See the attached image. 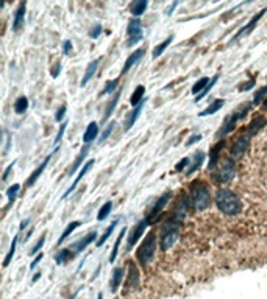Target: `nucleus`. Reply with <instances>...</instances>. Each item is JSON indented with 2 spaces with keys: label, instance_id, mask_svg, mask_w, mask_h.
<instances>
[{
  "label": "nucleus",
  "instance_id": "30",
  "mask_svg": "<svg viewBox=\"0 0 267 299\" xmlns=\"http://www.w3.org/2000/svg\"><path fill=\"white\" fill-rule=\"evenodd\" d=\"M27 109H29V98L25 95H22L14 102V112L20 115V114H25Z\"/></svg>",
  "mask_w": 267,
  "mask_h": 299
},
{
  "label": "nucleus",
  "instance_id": "56",
  "mask_svg": "<svg viewBox=\"0 0 267 299\" xmlns=\"http://www.w3.org/2000/svg\"><path fill=\"white\" fill-rule=\"evenodd\" d=\"M177 5H178V2H174V4H172L171 7H169V8H167V11H166V14H167V16H171V14H172V11H174V10L177 8Z\"/></svg>",
  "mask_w": 267,
  "mask_h": 299
},
{
  "label": "nucleus",
  "instance_id": "40",
  "mask_svg": "<svg viewBox=\"0 0 267 299\" xmlns=\"http://www.w3.org/2000/svg\"><path fill=\"white\" fill-rule=\"evenodd\" d=\"M114 91H119V78H114V80H110L106 84H105V89L100 92V95H110L113 94Z\"/></svg>",
  "mask_w": 267,
  "mask_h": 299
},
{
  "label": "nucleus",
  "instance_id": "54",
  "mask_svg": "<svg viewBox=\"0 0 267 299\" xmlns=\"http://www.w3.org/2000/svg\"><path fill=\"white\" fill-rule=\"evenodd\" d=\"M41 260H42V254H38V257H36V259H35L33 262H32L30 268H32V270H35V268H36V265H38V263H39Z\"/></svg>",
  "mask_w": 267,
  "mask_h": 299
},
{
  "label": "nucleus",
  "instance_id": "22",
  "mask_svg": "<svg viewBox=\"0 0 267 299\" xmlns=\"http://www.w3.org/2000/svg\"><path fill=\"white\" fill-rule=\"evenodd\" d=\"M265 123H267V120H265V117H262V115H258V117H255L252 122H250V125H249V128H247V131H249V136L250 137H253V136H256L264 127H265Z\"/></svg>",
  "mask_w": 267,
  "mask_h": 299
},
{
  "label": "nucleus",
  "instance_id": "47",
  "mask_svg": "<svg viewBox=\"0 0 267 299\" xmlns=\"http://www.w3.org/2000/svg\"><path fill=\"white\" fill-rule=\"evenodd\" d=\"M200 140H202V134H194V136H191V139H188L186 146H191V145L197 143V142H200Z\"/></svg>",
  "mask_w": 267,
  "mask_h": 299
},
{
  "label": "nucleus",
  "instance_id": "33",
  "mask_svg": "<svg viewBox=\"0 0 267 299\" xmlns=\"http://www.w3.org/2000/svg\"><path fill=\"white\" fill-rule=\"evenodd\" d=\"M72 251L69 248H63L60 253H57V256H55V262L58 263V265H63V263H67L70 259H72Z\"/></svg>",
  "mask_w": 267,
  "mask_h": 299
},
{
  "label": "nucleus",
  "instance_id": "32",
  "mask_svg": "<svg viewBox=\"0 0 267 299\" xmlns=\"http://www.w3.org/2000/svg\"><path fill=\"white\" fill-rule=\"evenodd\" d=\"M144 94H145V87L141 84V86H138L136 89H135V92L131 94V97H130V103L136 108L141 102H144Z\"/></svg>",
  "mask_w": 267,
  "mask_h": 299
},
{
  "label": "nucleus",
  "instance_id": "58",
  "mask_svg": "<svg viewBox=\"0 0 267 299\" xmlns=\"http://www.w3.org/2000/svg\"><path fill=\"white\" fill-rule=\"evenodd\" d=\"M97 299H103V294H102V293H99V294H97Z\"/></svg>",
  "mask_w": 267,
  "mask_h": 299
},
{
  "label": "nucleus",
  "instance_id": "18",
  "mask_svg": "<svg viewBox=\"0 0 267 299\" xmlns=\"http://www.w3.org/2000/svg\"><path fill=\"white\" fill-rule=\"evenodd\" d=\"M94 162H95L94 159H89V161H86V164H85V165L82 167V170L78 171V176L75 178V181H74V183H72V186L69 187V190H67V192H66V193L63 195V198H67V196H69V195H70L72 192L75 190V187L78 186V183H80V181H82V180L85 178V174H86V173H88V171H89V170H91L92 167H94Z\"/></svg>",
  "mask_w": 267,
  "mask_h": 299
},
{
  "label": "nucleus",
  "instance_id": "20",
  "mask_svg": "<svg viewBox=\"0 0 267 299\" xmlns=\"http://www.w3.org/2000/svg\"><path fill=\"white\" fill-rule=\"evenodd\" d=\"M102 61V58H99V59H94V61H91L89 64H88V67H86V72H85V75H83V78H82V83H80V86L82 87H85L91 80H92V77L95 75V72H97V67H99V63Z\"/></svg>",
  "mask_w": 267,
  "mask_h": 299
},
{
  "label": "nucleus",
  "instance_id": "7",
  "mask_svg": "<svg viewBox=\"0 0 267 299\" xmlns=\"http://www.w3.org/2000/svg\"><path fill=\"white\" fill-rule=\"evenodd\" d=\"M171 198H172V192H171V190H167V192H164V193L156 199V203H155L153 207L150 209L149 217L145 218V220H147V223H149V226H150V224H153V223H156V221L161 218L163 209L167 206L169 201H171Z\"/></svg>",
  "mask_w": 267,
  "mask_h": 299
},
{
  "label": "nucleus",
  "instance_id": "53",
  "mask_svg": "<svg viewBox=\"0 0 267 299\" xmlns=\"http://www.w3.org/2000/svg\"><path fill=\"white\" fill-rule=\"evenodd\" d=\"M255 86V80H252L250 83H247V84H242L241 86V92H246V91H249L250 87H253Z\"/></svg>",
  "mask_w": 267,
  "mask_h": 299
},
{
  "label": "nucleus",
  "instance_id": "51",
  "mask_svg": "<svg viewBox=\"0 0 267 299\" xmlns=\"http://www.w3.org/2000/svg\"><path fill=\"white\" fill-rule=\"evenodd\" d=\"M70 50H72V42L70 41H64V44H63V53L64 55H69Z\"/></svg>",
  "mask_w": 267,
  "mask_h": 299
},
{
  "label": "nucleus",
  "instance_id": "28",
  "mask_svg": "<svg viewBox=\"0 0 267 299\" xmlns=\"http://www.w3.org/2000/svg\"><path fill=\"white\" fill-rule=\"evenodd\" d=\"M120 95H122V89L119 87V91H116V94H114V97L110 100V103L106 105V109H105V115H103V122H106L110 117H111V114H113V111H114V108L117 106V103H119V98H120Z\"/></svg>",
  "mask_w": 267,
  "mask_h": 299
},
{
  "label": "nucleus",
  "instance_id": "2",
  "mask_svg": "<svg viewBox=\"0 0 267 299\" xmlns=\"http://www.w3.org/2000/svg\"><path fill=\"white\" fill-rule=\"evenodd\" d=\"M189 206L194 212H203L211 206V193L203 181H194L189 186Z\"/></svg>",
  "mask_w": 267,
  "mask_h": 299
},
{
  "label": "nucleus",
  "instance_id": "43",
  "mask_svg": "<svg viewBox=\"0 0 267 299\" xmlns=\"http://www.w3.org/2000/svg\"><path fill=\"white\" fill-rule=\"evenodd\" d=\"M114 122H110L108 125H106V128L103 130V133H102V136H100V140H99V143H103L108 137H110V134L113 133V130H114Z\"/></svg>",
  "mask_w": 267,
  "mask_h": 299
},
{
  "label": "nucleus",
  "instance_id": "31",
  "mask_svg": "<svg viewBox=\"0 0 267 299\" xmlns=\"http://www.w3.org/2000/svg\"><path fill=\"white\" fill-rule=\"evenodd\" d=\"M80 224H82V221H78V220H77V221H70V223L67 224V228L64 229V232L61 234V237L58 238V243H57V245H58V246H60V245H63V242H64V240H66V238H67L72 232H74L77 228H80Z\"/></svg>",
  "mask_w": 267,
  "mask_h": 299
},
{
  "label": "nucleus",
  "instance_id": "25",
  "mask_svg": "<svg viewBox=\"0 0 267 299\" xmlns=\"http://www.w3.org/2000/svg\"><path fill=\"white\" fill-rule=\"evenodd\" d=\"M224 105H225V100H224V98H216V100H212V103H211L206 109H203L202 112H199V117L212 115V114H216L219 109H222Z\"/></svg>",
  "mask_w": 267,
  "mask_h": 299
},
{
  "label": "nucleus",
  "instance_id": "46",
  "mask_svg": "<svg viewBox=\"0 0 267 299\" xmlns=\"http://www.w3.org/2000/svg\"><path fill=\"white\" fill-rule=\"evenodd\" d=\"M66 128H67V122H63V125H61V127H60V130H58V133H57L55 143H60V142H61V139H63V136H64V131H66Z\"/></svg>",
  "mask_w": 267,
  "mask_h": 299
},
{
  "label": "nucleus",
  "instance_id": "26",
  "mask_svg": "<svg viewBox=\"0 0 267 299\" xmlns=\"http://www.w3.org/2000/svg\"><path fill=\"white\" fill-rule=\"evenodd\" d=\"M147 7H149L147 0H136V2H133V4L130 5V13L133 14V17L139 19V17L145 13Z\"/></svg>",
  "mask_w": 267,
  "mask_h": 299
},
{
  "label": "nucleus",
  "instance_id": "19",
  "mask_svg": "<svg viewBox=\"0 0 267 299\" xmlns=\"http://www.w3.org/2000/svg\"><path fill=\"white\" fill-rule=\"evenodd\" d=\"M25 11H27V2H20L16 13H14V20H13V32H19L20 27L25 20Z\"/></svg>",
  "mask_w": 267,
  "mask_h": 299
},
{
  "label": "nucleus",
  "instance_id": "44",
  "mask_svg": "<svg viewBox=\"0 0 267 299\" xmlns=\"http://www.w3.org/2000/svg\"><path fill=\"white\" fill-rule=\"evenodd\" d=\"M100 33H102V25H99V23H97V25H94V27L89 30V38H92V39H97V38L100 36Z\"/></svg>",
  "mask_w": 267,
  "mask_h": 299
},
{
  "label": "nucleus",
  "instance_id": "41",
  "mask_svg": "<svg viewBox=\"0 0 267 299\" xmlns=\"http://www.w3.org/2000/svg\"><path fill=\"white\" fill-rule=\"evenodd\" d=\"M19 190H20V186H19V184H13V186L7 190V196H8V207H10V206L16 201Z\"/></svg>",
  "mask_w": 267,
  "mask_h": 299
},
{
  "label": "nucleus",
  "instance_id": "4",
  "mask_svg": "<svg viewBox=\"0 0 267 299\" xmlns=\"http://www.w3.org/2000/svg\"><path fill=\"white\" fill-rule=\"evenodd\" d=\"M237 173V167H236V161L233 158H225L221 161V164L216 167L214 173H212V180L217 184H228L234 180Z\"/></svg>",
  "mask_w": 267,
  "mask_h": 299
},
{
  "label": "nucleus",
  "instance_id": "5",
  "mask_svg": "<svg viewBox=\"0 0 267 299\" xmlns=\"http://www.w3.org/2000/svg\"><path fill=\"white\" fill-rule=\"evenodd\" d=\"M250 109H252V105H250V103L241 105L237 109H234V112H233L230 117H227V118L224 120V125L221 127V130L217 131L216 137L219 139V140H222L225 136H228L231 131H234V128H236V123H237L239 120H242V118H244V117H246V115L250 112Z\"/></svg>",
  "mask_w": 267,
  "mask_h": 299
},
{
  "label": "nucleus",
  "instance_id": "9",
  "mask_svg": "<svg viewBox=\"0 0 267 299\" xmlns=\"http://www.w3.org/2000/svg\"><path fill=\"white\" fill-rule=\"evenodd\" d=\"M250 148V136H239L237 140L233 143L231 146V158L234 161L241 159L242 156H244L247 153V150Z\"/></svg>",
  "mask_w": 267,
  "mask_h": 299
},
{
  "label": "nucleus",
  "instance_id": "16",
  "mask_svg": "<svg viewBox=\"0 0 267 299\" xmlns=\"http://www.w3.org/2000/svg\"><path fill=\"white\" fill-rule=\"evenodd\" d=\"M225 148V140H219L212 148H211V155H209V164H208V168L212 170L216 168L217 165H219V156L222 153V150Z\"/></svg>",
  "mask_w": 267,
  "mask_h": 299
},
{
  "label": "nucleus",
  "instance_id": "49",
  "mask_svg": "<svg viewBox=\"0 0 267 299\" xmlns=\"http://www.w3.org/2000/svg\"><path fill=\"white\" fill-rule=\"evenodd\" d=\"M189 164H191V158H183V159L180 161V164L175 167V170H177V171H183V168H184L186 165H189Z\"/></svg>",
  "mask_w": 267,
  "mask_h": 299
},
{
  "label": "nucleus",
  "instance_id": "29",
  "mask_svg": "<svg viewBox=\"0 0 267 299\" xmlns=\"http://www.w3.org/2000/svg\"><path fill=\"white\" fill-rule=\"evenodd\" d=\"M117 224H119V220H114V221L110 224V226L105 229V232H103L99 238H97V242H95V246H97V248H100V246H103V245H105V242L111 237V234L114 232V229H116Z\"/></svg>",
  "mask_w": 267,
  "mask_h": 299
},
{
  "label": "nucleus",
  "instance_id": "50",
  "mask_svg": "<svg viewBox=\"0 0 267 299\" xmlns=\"http://www.w3.org/2000/svg\"><path fill=\"white\" fill-rule=\"evenodd\" d=\"M60 72H61V64H60V63H57V64L50 69V75H52L54 78H57L58 75H60Z\"/></svg>",
  "mask_w": 267,
  "mask_h": 299
},
{
  "label": "nucleus",
  "instance_id": "6",
  "mask_svg": "<svg viewBox=\"0 0 267 299\" xmlns=\"http://www.w3.org/2000/svg\"><path fill=\"white\" fill-rule=\"evenodd\" d=\"M155 251H156V235L153 232H150L147 237L144 238V242L138 248L136 257L139 260V263L141 265H147L153 259Z\"/></svg>",
  "mask_w": 267,
  "mask_h": 299
},
{
  "label": "nucleus",
  "instance_id": "38",
  "mask_svg": "<svg viewBox=\"0 0 267 299\" xmlns=\"http://www.w3.org/2000/svg\"><path fill=\"white\" fill-rule=\"evenodd\" d=\"M17 242H19V235H14L13 243H11V246H10V251H8V254H7V257H5V262H4V266H5V268L11 263V260H13V257H14V254H16Z\"/></svg>",
  "mask_w": 267,
  "mask_h": 299
},
{
  "label": "nucleus",
  "instance_id": "45",
  "mask_svg": "<svg viewBox=\"0 0 267 299\" xmlns=\"http://www.w3.org/2000/svg\"><path fill=\"white\" fill-rule=\"evenodd\" d=\"M44 242H45V235H42V237L39 238V242H36V245H35V246H33V248L30 249V254H32V256H35V254H36V253L39 251V249H41V248L44 246Z\"/></svg>",
  "mask_w": 267,
  "mask_h": 299
},
{
  "label": "nucleus",
  "instance_id": "21",
  "mask_svg": "<svg viewBox=\"0 0 267 299\" xmlns=\"http://www.w3.org/2000/svg\"><path fill=\"white\" fill-rule=\"evenodd\" d=\"M97 136H99V125H97V122H91L83 134V142L86 145H91L97 139Z\"/></svg>",
  "mask_w": 267,
  "mask_h": 299
},
{
  "label": "nucleus",
  "instance_id": "48",
  "mask_svg": "<svg viewBox=\"0 0 267 299\" xmlns=\"http://www.w3.org/2000/svg\"><path fill=\"white\" fill-rule=\"evenodd\" d=\"M66 105H63L60 109H58V112H57V115H55V120L57 122H63V118H64V115H66Z\"/></svg>",
  "mask_w": 267,
  "mask_h": 299
},
{
  "label": "nucleus",
  "instance_id": "27",
  "mask_svg": "<svg viewBox=\"0 0 267 299\" xmlns=\"http://www.w3.org/2000/svg\"><path fill=\"white\" fill-rule=\"evenodd\" d=\"M144 103H145V100L144 102H141L133 111H131V114H130V117H128V120L125 122V127H124V130L125 131H130L131 128H133V125L136 123V120H138V117L141 115V111H142V108H144Z\"/></svg>",
  "mask_w": 267,
  "mask_h": 299
},
{
  "label": "nucleus",
  "instance_id": "39",
  "mask_svg": "<svg viewBox=\"0 0 267 299\" xmlns=\"http://www.w3.org/2000/svg\"><path fill=\"white\" fill-rule=\"evenodd\" d=\"M209 81H211V80H209V78H206V77H203V78H200V80H199V81H197L196 84H194V86H192V89H191V92H192L194 95H196V97H197V95H199V94H200V92H202V91H203V89L206 87V86H208V83H209Z\"/></svg>",
  "mask_w": 267,
  "mask_h": 299
},
{
  "label": "nucleus",
  "instance_id": "35",
  "mask_svg": "<svg viewBox=\"0 0 267 299\" xmlns=\"http://www.w3.org/2000/svg\"><path fill=\"white\" fill-rule=\"evenodd\" d=\"M127 234V226L125 228H122V231L119 232V235H117V240H116V243H114V246H113V251H111V254H110V262L113 263L114 260H116V257H117V251H119V246H120V242H122V238H124V235Z\"/></svg>",
  "mask_w": 267,
  "mask_h": 299
},
{
  "label": "nucleus",
  "instance_id": "8",
  "mask_svg": "<svg viewBox=\"0 0 267 299\" xmlns=\"http://www.w3.org/2000/svg\"><path fill=\"white\" fill-rule=\"evenodd\" d=\"M127 35H128V41H127V47H133L136 45L142 36H144V32H142V23L139 19L133 17L128 20V27H127Z\"/></svg>",
  "mask_w": 267,
  "mask_h": 299
},
{
  "label": "nucleus",
  "instance_id": "55",
  "mask_svg": "<svg viewBox=\"0 0 267 299\" xmlns=\"http://www.w3.org/2000/svg\"><path fill=\"white\" fill-rule=\"evenodd\" d=\"M29 223H30V220L29 218H25V220H22V223H20V226H19V231H23L27 226H29Z\"/></svg>",
  "mask_w": 267,
  "mask_h": 299
},
{
  "label": "nucleus",
  "instance_id": "15",
  "mask_svg": "<svg viewBox=\"0 0 267 299\" xmlns=\"http://www.w3.org/2000/svg\"><path fill=\"white\" fill-rule=\"evenodd\" d=\"M203 162H205V153L203 152H200V150H197L196 153L192 155V158H191V164H189V167L186 168V176H191V174L194 173V171H197L202 165H203Z\"/></svg>",
  "mask_w": 267,
  "mask_h": 299
},
{
  "label": "nucleus",
  "instance_id": "13",
  "mask_svg": "<svg viewBox=\"0 0 267 299\" xmlns=\"http://www.w3.org/2000/svg\"><path fill=\"white\" fill-rule=\"evenodd\" d=\"M57 150H58V148H55V150H54V152H52L50 155H48V156H47V158H45V159H44V161L41 162V165H39V167H38V168H36V170H35V171L32 173V176H30V178L27 180V183H25V187H27V189H29V187H33V186H35V183H36V181H38V180L41 178V174H42V171L45 170V167H47V164H48V162H50V159H52V156H54V155L57 153Z\"/></svg>",
  "mask_w": 267,
  "mask_h": 299
},
{
  "label": "nucleus",
  "instance_id": "37",
  "mask_svg": "<svg viewBox=\"0 0 267 299\" xmlns=\"http://www.w3.org/2000/svg\"><path fill=\"white\" fill-rule=\"evenodd\" d=\"M111 211H113V203H111V201H106V203L100 207L99 214H97V221H103V220H106L108 215L111 214Z\"/></svg>",
  "mask_w": 267,
  "mask_h": 299
},
{
  "label": "nucleus",
  "instance_id": "17",
  "mask_svg": "<svg viewBox=\"0 0 267 299\" xmlns=\"http://www.w3.org/2000/svg\"><path fill=\"white\" fill-rule=\"evenodd\" d=\"M265 11H267V8H264V10L258 11V14H256V16H253V17H252V20H250L247 25H244V27H242V28H241V30H239L236 35H234V39H233V42H234V41H237V39H239L242 35H249V33H250V32L255 28V25L259 22V19H261L264 14H265Z\"/></svg>",
  "mask_w": 267,
  "mask_h": 299
},
{
  "label": "nucleus",
  "instance_id": "11",
  "mask_svg": "<svg viewBox=\"0 0 267 299\" xmlns=\"http://www.w3.org/2000/svg\"><path fill=\"white\" fill-rule=\"evenodd\" d=\"M139 288V270L135 262L128 263V278H127V290L135 291Z\"/></svg>",
  "mask_w": 267,
  "mask_h": 299
},
{
  "label": "nucleus",
  "instance_id": "3",
  "mask_svg": "<svg viewBox=\"0 0 267 299\" xmlns=\"http://www.w3.org/2000/svg\"><path fill=\"white\" fill-rule=\"evenodd\" d=\"M183 220L177 218L175 215H172V218H169L161 228L159 232V245L163 251H169L178 240L180 237V226H181Z\"/></svg>",
  "mask_w": 267,
  "mask_h": 299
},
{
  "label": "nucleus",
  "instance_id": "1",
  "mask_svg": "<svg viewBox=\"0 0 267 299\" xmlns=\"http://www.w3.org/2000/svg\"><path fill=\"white\" fill-rule=\"evenodd\" d=\"M214 201H216L217 209L228 217H234L242 211L241 198L237 196V193H234L233 190H230L227 187H222L216 192Z\"/></svg>",
  "mask_w": 267,
  "mask_h": 299
},
{
  "label": "nucleus",
  "instance_id": "24",
  "mask_svg": "<svg viewBox=\"0 0 267 299\" xmlns=\"http://www.w3.org/2000/svg\"><path fill=\"white\" fill-rule=\"evenodd\" d=\"M89 150H91V145H86L85 143V146L82 148V153L78 155V158L74 161V164H72V167L69 168V173H67V176H72L78 168H80V165H82V162L86 159V156H88V153H89Z\"/></svg>",
  "mask_w": 267,
  "mask_h": 299
},
{
  "label": "nucleus",
  "instance_id": "57",
  "mask_svg": "<svg viewBox=\"0 0 267 299\" xmlns=\"http://www.w3.org/2000/svg\"><path fill=\"white\" fill-rule=\"evenodd\" d=\"M39 278H41V273H39V271H38V273H36V274H35V278H33V282H36V281H38V279H39Z\"/></svg>",
  "mask_w": 267,
  "mask_h": 299
},
{
  "label": "nucleus",
  "instance_id": "59",
  "mask_svg": "<svg viewBox=\"0 0 267 299\" xmlns=\"http://www.w3.org/2000/svg\"><path fill=\"white\" fill-rule=\"evenodd\" d=\"M264 109H267V98H265V102H264Z\"/></svg>",
  "mask_w": 267,
  "mask_h": 299
},
{
  "label": "nucleus",
  "instance_id": "14",
  "mask_svg": "<svg viewBox=\"0 0 267 299\" xmlns=\"http://www.w3.org/2000/svg\"><path fill=\"white\" fill-rule=\"evenodd\" d=\"M145 55V48H138V50H135V52L127 58V61H125V64H124V67H122V70H120V77L122 75H125L133 66H136L141 59H142V56Z\"/></svg>",
  "mask_w": 267,
  "mask_h": 299
},
{
  "label": "nucleus",
  "instance_id": "23",
  "mask_svg": "<svg viewBox=\"0 0 267 299\" xmlns=\"http://www.w3.org/2000/svg\"><path fill=\"white\" fill-rule=\"evenodd\" d=\"M124 274H125V271H124V268H120V266H117V268L113 270V276H111V293H116V291L119 290L120 284H122V279H124Z\"/></svg>",
  "mask_w": 267,
  "mask_h": 299
},
{
  "label": "nucleus",
  "instance_id": "36",
  "mask_svg": "<svg viewBox=\"0 0 267 299\" xmlns=\"http://www.w3.org/2000/svg\"><path fill=\"white\" fill-rule=\"evenodd\" d=\"M217 80H219V75H214V78H212V80H211V81L208 83V86H206V87H205V89H203V91H202V92H200V94L197 95V97H196V100H194V102H196V103H199L200 100H203V98H205V97L208 95V92H209V91H211V89H212V87L216 86Z\"/></svg>",
  "mask_w": 267,
  "mask_h": 299
},
{
  "label": "nucleus",
  "instance_id": "12",
  "mask_svg": "<svg viewBox=\"0 0 267 299\" xmlns=\"http://www.w3.org/2000/svg\"><path fill=\"white\" fill-rule=\"evenodd\" d=\"M149 226V223H147V220H141L136 226L131 229V232H130V237H128V249H131L136 243H138V240L144 235V231H145V228Z\"/></svg>",
  "mask_w": 267,
  "mask_h": 299
},
{
  "label": "nucleus",
  "instance_id": "34",
  "mask_svg": "<svg viewBox=\"0 0 267 299\" xmlns=\"http://www.w3.org/2000/svg\"><path fill=\"white\" fill-rule=\"evenodd\" d=\"M172 39H174L172 36H169V38H167L166 41H163L161 44H158V45H156V47L153 48V59L159 58V56H161V55H163V53L166 52V48H167L169 45L172 44Z\"/></svg>",
  "mask_w": 267,
  "mask_h": 299
},
{
  "label": "nucleus",
  "instance_id": "52",
  "mask_svg": "<svg viewBox=\"0 0 267 299\" xmlns=\"http://www.w3.org/2000/svg\"><path fill=\"white\" fill-rule=\"evenodd\" d=\"M14 164H16V162H13V164H10V165L7 167V170H5V173H4V181H7V180H8V176H10V173H11V170L14 168Z\"/></svg>",
  "mask_w": 267,
  "mask_h": 299
},
{
  "label": "nucleus",
  "instance_id": "42",
  "mask_svg": "<svg viewBox=\"0 0 267 299\" xmlns=\"http://www.w3.org/2000/svg\"><path fill=\"white\" fill-rule=\"evenodd\" d=\"M265 97H267V86H264L259 91H256V94L253 95V103L255 105H259L262 100H265Z\"/></svg>",
  "mask_w": 267,
  "mask_h": 299
},
{
  "label": "nucleus",
  "instance_id": "10",
  "mask_svg": "<svg viewBox=\"0 0 267 299\" xmlns=\"http://www.w3.org/2000/svg\"><path fill=\"white\" fill-rule=\"evenodd\" d=\"M92 242H97V231H92V232L86 234L85 237H82L80 240L74 242L69 246V249L72 251V254H78V253L83 251V249H86Z\"/></svg>",
  "mask_w": 267,
  "mask_h": 299
}]
</instances>
